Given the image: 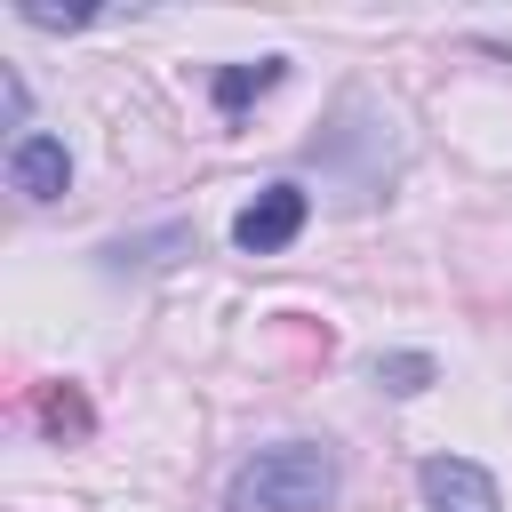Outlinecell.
Instances as JSON below:
<instances>
[{"label":"cell","instance_id":"5b68a950","mask_svg":"<svg viewBox=\"0 0 512 512\" xmlns=\"http://www.w3.org/2000/svg\"><path fill=\"white\" fill-rule=\"evenodd\" d=\"M272 80H280V64H232V72H216V104H224V112H240V104H248V96H264Z\"/></svg>","mask_w":512,"mask_h":512},{"label":"cell","instance_id":"7a4b0ae2","mask_svg":"<svg viewBox=\"0 0 512 512\" xmlns=\"http://www.w3.org/2000/svg\"><path fill=\"white\" fill-rule=\"evenodd\" d=\"M304 232V192L296 184H264L240 216H232V240L248 248V256H272V248H288Z\"/></svg>","mask_w":512,"mask_h":512},{"label":"cell","instance_id":"52a82bcc","mask_svg":"<svg viewBox=\"0 0 512 512\" xmlns=\"http://www.w3.org/2000/svg\"><path fill=\"white\" fill-rule=\"evenodd\" d=\"M16 16H24V24H40V32H80V24H88V8H40V0H24Z\"/></svg>","mask_w":512,"mask_h":512},{"label":"cell","instance_id":"6da1fadb","mask_svg":"<svg viewBox=\"0 0 512 512\" xmlns=\"http://www.w3.org/2000/svg\"><path fill=\"white\" fill-rule=\"evenodd\" d=\"M336 504V456L312 440H280L232 472L224 512H328Z\"/></svg>","mask_w":512,"mask_h":512},{"label":"cell","instance_id":"8992f818","mask_svg":"<svg viewBox=\"0 0 512 512\" xmlns=\"http://www.w3.org/2000/svg\"><path fill=\"white\" fill-rule=\"evenodd\" d=\"M376 384L384 392H424L432 384V360L424 352H392V360H376Z\"/></svg>","mask_w":512,"mask_h":512},{"label":"cell","instance_id":"277c9868","mask_svg":"<svg viewBox=\"0 0 512 512\" xmlns=\"http://www.w3.org/2000/svg\"><path fill=\"white\" fill-rule=\"evenodd\" d=\"M8 184H16L24 200H56V192L72 184V152H64L56 136H16V144H8Z\"/></svg>","mask_w":512,"mask_h":512},{"label":"cell","instance_id":"3957f363","mask_svg":"<svg viewBox=\"0 0 512 512\" xmlns=\"http://www.w3.org/2000/svg\"><path fill=\"white\" fill-rule=\"evenodd\" d=\"M424 512H504V496L472 456H432L424 464Z\"/></svg>","mask_w":512,"mask_h":512},{"label":"cell","instance_id":"ba28073f","mask_svg":"<svg viewBox=\"0 0 512 512\" xmlns=\"http://www.w3.org/2000/svg\"><path fill=\"white\" fill-rule=\"evenodd\" d=\"M0 112H8V128L24 120V80H16V72H0Z\"/></svg>","mask_w":512,"mask_h":512}]
</instances>
